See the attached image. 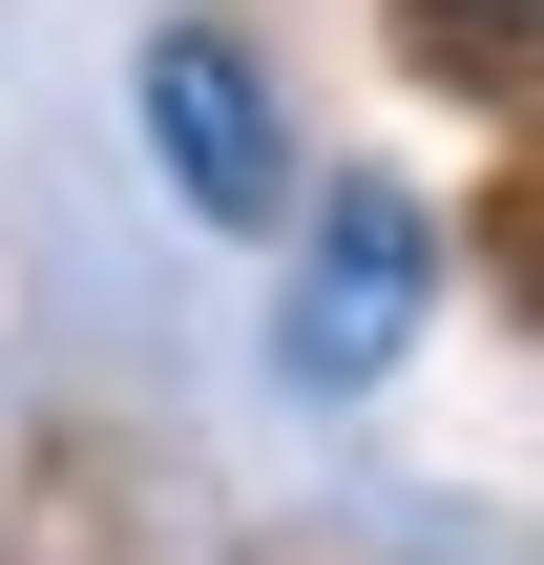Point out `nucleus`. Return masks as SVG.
<instances>
[{
    "label": "nucleus",
    "mask_w": 544,
    "mask_h": 565,
    "mask_svg": "<svg viewBox=\"0 0 544 565\" xmlns=\"http://www.w3.org/2000/svg\"><path fill=\"white\" fill-rule=\"evenodd\" d=\"M440 315V210L398 168H314V210L273 231V377L294 398H377Z\"/></svg>",
    "instance_id": "nucleus-1"
},
{
    "label": "nucleus",
    "mask_w": 544,
    "mask_h": 565,
    "mask_svg": "<svg viewBox=\"0 0 544 565\" xmlns=\"http://www.w3.org/2000/svg\"><path fill=\"white\" fill-rule=\"evenodd\" d=\"M126 126H147V189H168L189 231H294V210H314V147H294L273 63H252L231 21H147V42H126Z\"/></svg>",
    "instance_id": "nucleus-2"
},
{
    "label": "nucleus",
    "mask_w": 544,
    "mask_h": 565,
    "mask_svg": "<svg viewBox=\"0 0 544 565\" xmlns=\"http://www.w3.org/2000/svg\"><path fill=\"white\" fill-rule=\"evenodd\" d=\"M419 21V63H461V84H524L544 63V0H398Z\"/></svg>",
    "instance_id": "nucleus-3"
}]
</instances>
